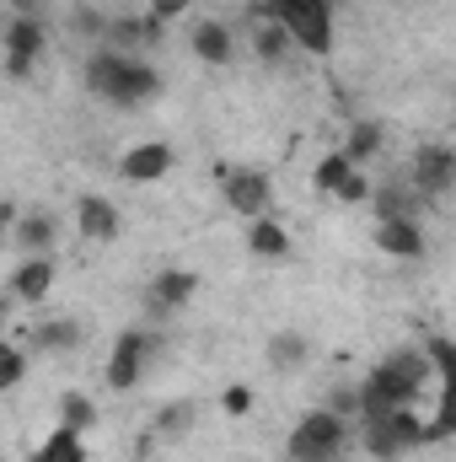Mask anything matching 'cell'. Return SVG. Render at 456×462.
Instances as JSON below:
<instances>
[{"label":"cell","instance_id":"obj_30","mask_svg":"<svg viewBox=\"0 0 456 462\" xmlns=\"http://www.w3.org/2000/svg\"><path fill=\"white\" fill-rule=\"evenodd\" d=\"M188 5H194V0H150V11H145V16H150V22H161V27H167V22H172V16H183V11H188Z\"/></svg>","mask_w":456,"mask_h":462},{"label":"cell","instance_id":"obj_32","mask_svg":"<svg viewBox=\"0 0 456 462\" xmlns=\"http://www.w3.org/2000/svg\"><path fill=\"white\" fill-rule=\"evenodd\" d=\"M16 5V16H38L43 22V0H11Z\"/></svg>","mask_w":456,"mask_h":462},{"label":"cell","instance_id":"obj_29","mask_svg":"<svg viewBox=\"0 0 456 462\" xmlns=\"http://www.w3.org/2000/svg\"><path fill=\"white\" fill-rule=\"evenodd\" d=\"M221 409H226L231 420H242V414L252 409V387H247V382H242V387H226V393H221Z\"/></svg>","mask_w":456,"mask_h":462},{"label":"cell","instance_id":"obj_14","mask_svg":"<svg viewBox=\"0 0 456 462\" xmlns=\"http://www.w3.org/2000/svg\"><path fill=\"white\" fill-rule=\"evenodd\" d=\"M49 291H54V258H49V253L22 258V269H16V280H11V296L27 301V307H38Z\"/></svg>","mask_w":456,"mask_h":462},{"label":"cell","instance_id":"obj_6","mask_svg":"<svg viewBox=\"0 0 456 462\" xmlns=\"http://www.w3.org/2000/svg\"><path fill=\"white\" fill-rule=\"evenodd\" d=\"M451 183H456L451 145H419V151H414V189H419L424 199H441Z\"/></svg>","mask_w":456,"mask_h":462},{"label":"cell","instance_id":"obj_15","mask_svg":"<svg viewBox=\"0 0 456 462\" xmlns=\"http://www.w3.org/2000/svg\"><path fill=\"white\" fill-rule=\"evenodd\" d=\"M194 54H199L205 65H231L236 38H231L226 22H199V27H194Z\"/></svg>","mask_w":456,"mask_h":462},{"label":"cell","instance_id":"obj_28","mask_svg":"<svg viewBox=\"0 0 456 462\" xmlns=\"http://www.w3.org/2000/svg\"><path fill=\"white\" fill-rule=\"evenodd\" d=\"M339 199L343 205H365V199H370V178H365V167H354V172L339 183Z\"/></svg>","mask_w":456,"mask_h":462},{"label":"cell","instance_id":"obj_8","mask_svg":"<svg viewBox=\"0 0 456 462\" xmlns=\"http://www.w3.org/2000/svg\"><path fill=\"white\" fill-rule=\"evenodd\" d=\"M167 172H172V145H167V140H140V145H129L123 162H118V178H123V183H156V178H167Z\"/></svg>","mask_w":456,"mask_h":462},{"label":"cell","instance_id":"obj_10","mask_svg":"<svg viewBox=\"0 0 456 462\" xmlns=\"http://www.w3.org/2000/svg\"><path fill=\"white\" fill-rule=\"evenodd\" d=\"M269 199H274V189H269V178H263V172L242 167V172H231V178H226V205L236 210V216L258 221V216L269 210Z\"/></svg>","mask_w":456,"mask_h":462},{"label":"cell","instance_id":"obj_33","mask_svg":"<svg viewBox=\"0 0 456 462\" xmlns=\"http://www.w3.org/2000/svg\"><path fill=\"white\" fill-rule=\"evenodd\" d=\"M328 5H343V0H328Z\"/></svg>","mask_w":456,"mask_h":462},{"label":"cell","instance_id":"obj_24","mask_svg":"<svg viewBox=\"0 0 456 462\" xmlns=\"http://www.w3.org/2000/svg\"><path fill=\"white\" fill-rule=\"evenodd\" d=\"M38 462H87V452H81V436L76 430H54L49 441H43V452H38Z\"/></svg>","mask_w":456,"mask_h":462},{"label":"cell","instance_id":"obj_19","mask_svg":"<svg viewBox=\"0 0 456 462\" xmlns=\"http://www.w3.org/2000/svg\"><path fill=\"white\" fill-rule=\"evenodd\" d=\"M49 242H54V216L32 210V216H22V221H16V247H22V258L49 253Z\"/></svg>","mask_w":456,"mask_h":462},{"label":"cell","instance_id":"obj_27","mask_svg":"<svg viewBox=\"0 0 456 462\" xmlns=\"http://www.w3.org/2000/svg\"><path fill=\"white\" fill-rule=\"evenodd\" d=\"M419 355L430 360V371H435V376H446V371L456 365V345L446 339V334H435V339H430V345L419 349Z\"/></svg>","mask_w":456,"mask_h":462},{"label":"cell","instance_id":"obj_22","mask_svg":"<svg viewBox=\"0 0 456 462\" xmlns=\"http://www.w3.org/2000/svg\"><path fill=\"white\" fill-rule=\"evenodd\" d=\"M76 339H81L76 318H49V323H38V334H32V349H70Z\"/></svg>","mask_w":456,"mask_h":462},{"label":"cell","instance_id":"obj_21","mask_svg":"<svg viewBox=\"0 0 456 462\" xmlns=\"http://www.w3.org/2000/svg\"><path fill=\"white\" fill-rule=\"evenodd\" d=\"M194 420H199V403L194 398H178V403H167L156 414V436H183V430H194Z\"/></svg>","mask_w":456,"mask_h":462},{"label":"cell","instance_id":"obj_12","mask_svg":"<svg viewBox=\"0 0 456 462\" xmlns=\"http://www.w3.org/2000/svg\"><path fill=\"white\" fill-rule=\"evenodd\" d=\"M76 231H81L87 242H114L118 231H123V216L114 210V199L81 194V199H76Z\"/></svg>","mask_w":456,"mask_h":462},{"label":"cell","instance_id":"obj_26","mask_svg":"<svg viewBox=\"0 0 456 462\" xmlns=\"http://www.w3.org/2000/svg\"><path fill=\"white\" fill-rule=\"evenodd\" d=\"M22 376H27V355L16 345H0V393H11Z\"/></svg>","mask_w":456,"mask_h":462},{"label":"cell","instance_id":"obj_1","mask_svg":"<svg viewBox=\"0 0 456 462\" xmlns=\"http://www.w3.org/2000/svg\"><path fill=\"white\" fill-rule=\"evenodd\" d=\"M435 371H430V360L419 355V349H392L360 387H354V398H360V414L365 420H376V414H392V409H408V403H419V393H424V382H430Z\"/></svg>","mask_w":456,"mask_h":462},{"label":"cell","instance_id":"obj_11","mask_svg":"<svg viewBox=\"0 0 456 462\" xmlns=\"http://www.w3.org/2000/svg\"><path fill=\"white\" fill-rule=\"evenodd\" d=\"M194 296H199V274H188V269H167V274H156V285L145 291V307H150L156 318H167V312L188 307Z\"/></svg>","mask_w":456,"mask_h":462},{"label":"cell","instance_id":"obj_3","mask_svg":"<svg viewBox=\"0 0 456 462\" xmlns=\"http://www.w3.org/2000/svg\"><path fill=\"white\" fill-rule=\"evenodd\" d=\"M424 441H430V425L414 414V403L365 420V452H370V462H392L403 452H414V447H424Z\"/></svg>","mask_w":456,"mask_h":462},{"label":"cell","instance_id":"obj_17","mask_svg":"<svg viewBox=\"0 0 456 462\" xmlns=\"http://www.w3.org/2000/svg\"><path fill=\"white\" fill-rule=\"evenodd\" d=\"M247 247H252L258 258H285V253H290V231L279 226V221H269V216H258V221L247 226Z\"/></svg>","mask_w":456,"mask_h":462},{"label":"cell","instance_id":"obj_5","mask_svg":"<svg viewBox=\"0 0 456 462\" xmlns=\"http://www.w3.org/2000/svg\"><path fill=\"white\" fill-rule=\"evenodd\" d=\"M156 355V339L145 334V328H123L114 345V360H108V387L114 393H129L134 382H140V371H145V360Z\"/></svg>","mask_w":456,"mask_h":462},{"label":"cell","instance_id":"obj_7","mask_svg":"<svg viewBox=\"0 0 456 462\" xmlns=\"http://www.w3.org/2000/svg\"><path fill=\"white\" fill-rule=\"evenodd\" d=\"M38 54H43V22L38 16H11V27H5V76L22 81Z\"/></svg>","mask_w":456,"mask_h":462},{"label":"cell","instance_id":"obj_9","mask_svg":"<svg viewBox=\"0 0 456 462\" xmlns=\"http://www.w3.org/2000/svg\"><path fill=\"white\" fill-rule=\"evenodd\" d=\"M150 97H161V76L134 54L129 65H123V76L114 81V92H108V103L114 108H140V103H150Z\"/></svg>","mask_w":456,"mask_h":462},{"label":"cell","instance_id":"obj_25","mask_svg":"<svg viewBox=\"0 0 456 462\" xmlns=\"http://www.w3.org/2000/svg\"><path fill=\"white\" fill-rule=\"evenodd\" d=\"M349 172H354V167L343 162L339 151H328V156L317 162V172H312V183H317L323 194H339V183H343V178H349Z\"/></svg>","mask_w":456,"mask_h":462},{"label":"cell","instance_id":"obj_31","mask_svg":"<svg viewBox=\"0 0 456 462\" xmlns=\"http://www.w3.org/2000/svg\"><path fill=\"white\" fill-rule=\"evenodd\" d=\"M328 409H333L339 420H349V414H360V398H354V387H339V393L328 398Z\"/></svg>","mask_w":456,"mask_h":462},{"label":"cell","instance_id":"obj_16","mask_svg":"<svg viewBox=\"0 0 456 462\" xmlns=\"http://www.w3.org/2000/svg\"><path fill=\"white\" fill-rule=\"evenodd\" d=\"M381 140H387V129H381V124H370V118H360V124L349 129V140H343L339 156L349 162V167H365V162L381 151Z\"/></svg>","mask_w":456,"mask_h":462},{"label":"cell","instance_id":"obj_23","mask_svg":"<svg viewBox=\"0 0 456 462\" xmlns=\"http://www.w3.org/2000/svg\"><path fill=\"white\" fill-rule=\"evenodd\" d=\"M92 420H97V409H92L87 393H65V398H59V425H65V430L81 436V430H92Z\"/></svg>","mask_w":456,"mask_h":462},{"label":"cell","instance_id":"obj_2","mask_svg":"<svg viewBox=\"0 0 456 462\" xmlns=\"http://www.w3.org/2000/svg\"><path fill=\"white\" fill-rule=\"evenodd\" d=\"M263 16L279 22L290 32V43H301L306 54H328L333 49V5L328 0H269Z\"/></svg>","mask_w":456,"mask_h":462},{"label":"cell","instance_id":"obj_18","mask_svg":"<svg viewBox=\"0 0 456 462\" xmlns=\"http://www.w3.org/2000/svg\"><path fill=\"white\" fill-rule=\"evenodd\" d=\"M252 49H258V60H263V65H285V54H290L296 43H290V32H285L279 22H269V16H263V22L252 27Z\"/></svg>","mask_w":456,"mask_h":462},{"label":"cell","instance_id":"obj_20","mask_svg":"<svg viewBox=\"0 0 456 462\" xmlns=\"http://www.w3.org/2000/svg\"><path fill=\"white\" fill-rule=\"evenodd\" d=\"M306 355H312V345H306L301 334H274V339H269V365H274V371H301Z\"/></svg>","mask_w":456,"mask_h":462},{"label":"cell","instance_id":"obj_13","mask_svg":"<svg viewBox=\"0 0 456 462\" xmlns=\"http://www.w3.org/2000/svg\"><path fill=\"white\" fill-rule=\"evenodd\" d=\"M376 247L392 253V258H424V231L414 216H387L376 226Z\"/></svg>","mask_w":456,"mask_h":462},{"label":"cell","instance_id":"obj_4","mask_svg":"<svg viewBox=\"0 0 456 462\" xmlns=\"http://www.w3.org/2000/svg\"><path fill=\"white\" fill-rule=\"evenodd\" d=\"M343 447H349V425H343L333 409H312V414L290 430V441H285L290 462H339Z\"/></svg>","mask_w":456,"mask_h":462}]
</instances>
